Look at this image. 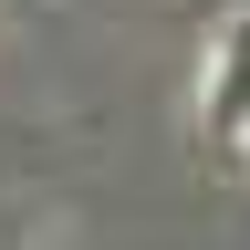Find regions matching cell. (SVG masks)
I'll use <instances>...</instances> for the list:
<instances>
[{
    "label": "cell",
    "mask_w": 250,
    "mask_h": 250,
    "mask_svg": "<svg viewBox=\"0 0 250 250\" xmlns=\"http://www.w3.org/2000/svg\"><path fill=\"white\" fill-rule=\"evenodd\" d=\"M198 125L219 146H250V11H229L208 31V62H198Z\"/></svg>",
    "instance_id": "6da1fadb"
}]
</instances>
